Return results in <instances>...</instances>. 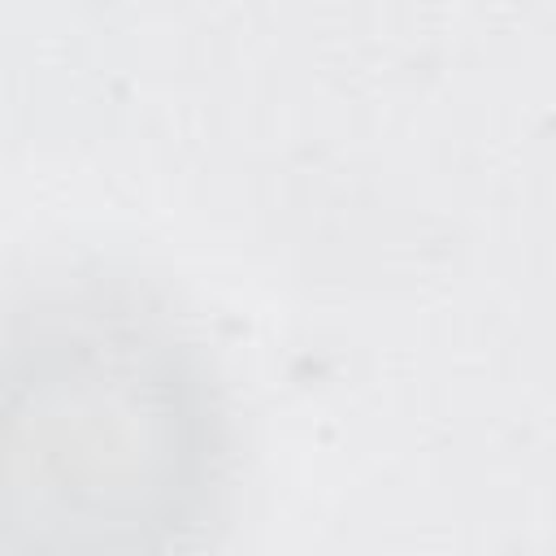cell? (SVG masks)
<instances>
[{
    "label": "cell",
    "mask_w": 556,
    "mask_h": 556,
    "mask_svg": "<svg viewBox=\"0 0 556 556\" xmlns=\"http://www.w3.org/2000/svg\"><path fill=\"white\" fill-rule=\"evenodd\" d=\"M87 339L74 352L52 334L39 352L0 356V547L9 556H130L165 521L195 447L178 430L195 421L182 378L161 343Z\"/></svg>",
    "instance_id": "1"
}]
</instances>
